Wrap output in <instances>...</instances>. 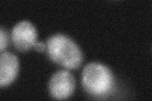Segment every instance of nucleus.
Here are the masks:
<instances>
[{"label": "nucleus", "instance_id": "obj_1", "mask_svg": "<svg viewBox=\"0 0 152 101\" xmlns=\"http://www.w3.org/2000/svg\"><path fill=\"white\" fill-rule=\"evenodd\" d=\"M47 50L50 58L65 68H77L83 62L81 50L72 39L65 35L56 34L50 37L47 42Z\"/></svg>", "mask_w": 152, "mask_h": 101}, {"label": "nucleus", "instance_id": "obj_2", "mask_svg": "<svg viewBox=\"0 0 152 101\" xmlns=\"http://www.w3.org/2000/svg\"><path fill=\"white\" fill-rule=\"evenodd\" d=\"M82 80L86 90L94 95L108 94L114 85V78L110 70L98 62H91L84 67Z\"/></svg>", "mask_w": 152, "mask_h": 101}, {"label": "nucleus", "instance_id": "obj_3", "mask_svg": "<svg viewBox=\"0 0 152 101\" xmlns=\"http://www.w3.org/2000/svg\"><path fill=\"white\" fill-rule=\"evenodd\" d=\"M75 81L69 71L60 70L52 76L49 83V91L53 98L64 100L69 98L75 89Z\"/></svg>", "mask_w": 152, "mask_h": 101}, {"label": "nucleus", "instance_id": "obj_4", "mask_svg": "<svg viewBox=\"0 0 152 101\" xmlns=\"http://www.w3.org/2000/svg\"><path fill=\"white\" fill-rule=\"evenodd\" d=\"M12 38L14 46L19 51H27L36 42L37 32L32 24L27 20L18 22L12 30Z\"/></svg>", "mask_w": 152, "mask_h": 101}, {"label": "nucleus", "instance_id": "obj_5", "mask_svg": "<svg viewBox=\"0 0 152 101\" xmlns=\"http://www.w3.org/2000/svg\"><path fill=\"white\" fill-rule=\"evenodd\" d=\"M18 70L17 56L11 52H2L0 57V86H7L16 78Z\"/></svg>", "mask_w": 152, "mask_h": 101}, {"label": "nucleus", "instance_id": "obj_6", "mask_svg": "<svg viewBox=\"0 0 152 101\" xmlns=\"http://www.w3.org/2000/svg\"><path fill=\"white\" fill-rule=\"evenodd\" d=\"M7 43L8 39L6 31L1 27L0 28V50H1V52H3V49L7 47Z\"/></svg>", "mask_w": 152, "mask_h": 101}, {"label": "nucleus", "instance_id": "obj_7", "mask_svg": "<svg viewBox=\"0 0 152 101\" xmlns=\"http://www.w3.org/2000/svg\"><path fill=\"white\" fill-rule=\"evenodd\" d=\"M33 47L35 48V49L39 52H43L46 49L45 44L42 42H36Z\"/></svg>", "mask_w": 152, "mask_h": 101}]
</instances>
